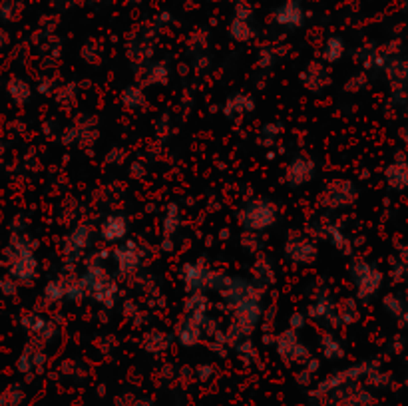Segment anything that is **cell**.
I'll return each instance as SVG.
<instances>
[{
  "label": "cell",
  "mask_w": 408,
  "mask_h": 406,
  "mask_svg": "<svg viewBox=\"0 0 408 406\" xmlns=\"http://www.w3.org/2000/svg\"><path fill=\"white\" fill-rule=\"evenodd\" d=\"M6 257H8L10 279L24 283V285L34 281L36 273H38V261L34 257L32 245H30L26 235H13L10 245L6 249Z\"/></svg>",
  "instance_id": "obj_1"
},
{
  "label": "cell",
  "mask_w": 408,
  "mask_h": 406,
  "mask_svg": "<svg viewBox=\"0 0 408 406\" xmlns=\"http://www.w3.org/2000/svg\"><path fill=\"white\" fill-rule=\"evenodd\" d=\"M82 281L86 285V293L94 297V301H98L106 307H112L118 297V287L112 281V277L102 269V265H90L88 271L82 275Z\"/></svg>",
  "instance_id": "obj_2"
},
{
  "label": "cell",
  "mask_w": 408,
  "mask_h": 406,
  "mask_svg": "<svg viewBox=\"0 0 408 406\" xmlns=\"http://www.w3.org/2000/svg\"><path fill=\"white\" fill-rule=\"evenodd\" d=\"M241 225L247 231H263L277 221V208L271 201H251L240 213Z\"/></svg>",
  "instance_id": "obj_3"
},
{
  "label": "cell",
  "mask_w": 408,
  "mask_h": 406,
  "mask_svg": "<svg viewBox=\"0 0 408 406\" xmlns=\"http://www.w3.org/2000/svg\"><path fill=\"white\" fill-rule=\"evenodd\" d=\"M44 295L48 301H80L84 299L86 295V285L82 277H74V275H62L58 279H52L46 289H44Z\"/></svg>",
  "instance_id": "obj_4"
},
{
  "label": "cell",
  "mask_w": 408,
  "mask_h": 406,
  "mask_svg": "<svg viewBox=\"0 0 408 406\" xmlns=\"http://www.w3.org/2000/svg\"><path fill=\"white\" fill-rule=\"evenodd\" d=\"M277 350H279V357L283 361H287L289 364H303L309 359V350L305 349V345L299 341L297 331H293V329H289V331L279 335Z\"/></svg>",
  "instance_id": "obj_5"
},
{
  "label": "cell",
  "mask_w": 408,
  "mask_h": 406,
  "mask_svg": "<svg viewBox=\"0 0 408 406\" xmlns=\"http://www.w3.org/2000/svg\"><path fill=\"white\" fill-rule=\"evenodd\" d=\"M215 271H210L207 267L196 265V263H189V265L183 267V283H185V289L189 293H201L203 289H210L212 287V279Z\"/></svg>",
  "instance_id": "obj_6"
},
{
  "label": "cell",
  "mask_w": 408,
  "mask_h": 406,
  "mask_svg": "<svg viewBox=\"0 0 408 406\" xmlns=\"http://www.w3.org/2000/svg\"><path fill=\"white\" fill-rule=\"evenodd\" d=\"M285 251H287L289 261L295 265H307L317 257V247L305 237H289Z\"/></svg>",
  "instance_id": "obj_7"
},
{
  "label": "cell",
  "mask_w": 408,
  "mask_h": 406,
  "mask_svg": "<svg viewBox=\"0 0 408 406\" xmlns=\"http://www.w3.org/2000/svg\"><path fill=\"white\" fill-rule=\"evenodd\" d=\"M203 319L205 317H194V315H185V319L180 325V329H178V341L185 345V347H194L197 345L199 341H201V336H203V331H205V327H203Z\"/></svg>",
  "instance_id": "obj_8"
},
{
  "label": "cell",
  "mask_w": 408,
  "mask_h": 406,
  "mask_svg": "<svg viewBox=\"0 0 408 406\" xmlns=\"http://www.w3.org/2000/svg\"><path fill=\"white\" fill-rule=\"evenodd\" d=\"M113 259H116V263L120 267V271L122 273H134L141 263V251L140 247L136 245V243H124L122 247H118L116 251H113Z\"/></svg>",
  "instance_id": "obj_9"
},
{
  "label": "cell",
  "mask_w": 408,
  "mask_h": 406,
  "mask_svg": "<svg viewBox=\"0 0 408 406\" xmlns=\"http://www.w3.org/2000/svg\"><path fill=\"white\" fill-rule=\"evenodd\" d=\"M349 192H351V185L345 182H333L327 185L323 194H321V203L324 208H345L349 205L351 197H349Z\"/></svg>",
  "instance_id": "obj_10"
},
{
  "label": "cell",
  "mask_w": 408,
  "mask_h": 406,
  "mask_svg": "<svg viewBox=\"0 0 408 406\" xmlns=\"http://www.w3.org/2000/svg\"><path fill=\"white\" fill-rule=\"evenodd\" d=\"M22 325H24V329L29 331L30 335L34 336L36 341H40V343H46V341H50L52 336L56 335V327L48 319H44L40 315H34V313L29 315V317H24Z\"/></svg>",
  "instance_id": "obj_11"
},
{
  "label": "cell",
  "mask_w": 408,
  "mask_h": 406,
  "mask_svg": "<svg viewBox=\"0 0 408 406\" xmlns=\"http://www.w3.org/2000/svg\"><path fill=\"white\" fill-rule=\"evenodd\" d=\"M88 243H90V229H88L86 225L76 227L70 235L66 237V245H64V249H66V257H68L70 261L80 259V257L84 255Z\"/></svg>",
  "instance_id": "obj_12"
},
{
  "label": "cell",
  "mask_w": 408,
  "mask_h": 406,
  "mask_svg": "<svg viewBox=\"0 0 408 406\" xmlns=\"http://www.w3.org/2000/svg\"><path fill=\"white\" fill-rule=\"evenodd\" d=\"M315 173V166L307 157H297L295 162L287 168V182L291 185H305L313 180Z\"/></svg>",
  "instance_id": "obj_13"
},
{
  "label": "cell",
  "mask_w": 408,
  "mask_h": 406,
  "mask_svg": "<svg viewBox=\"0 0 408 406\" xmlns=\"http://www.w3.org/2000/svg\"><path fill=\"white\" fill-rule=\"evenodd\" d=\"M127 233V221L124 215H110L104 219V224L100 227V235L106 241H120L126 237Z\"/></svg>",
  "instance_id": "obj_14"
},
{
  "label": "cell",
  "mask_w": 408,
  "mask_h": 406,
  "mask_svg": "<svg viewBox=\"0 0 408 406\" xmlns=\"http://www.w3.org/2000/svg\"><path fill=\"white\" fill-rule=\"evenodd\" d=\"M253 110V100L249 98V96H245V94H237V96H233V98L227 102L226 106V112L229 116H241V114L245 112H251Z\"/></svg>",
  "instance_id": "obj_15"
},
{
  "label": "cell",
  "mask_w": 408,
  "mask_h": 406,
  "mask_svg": "<svg viewBox=\"0 0 408 406\" xmlns=\"http://www.w3.org/2000/svg\"><path fill=\"white\" fill-rule=\"evenodd\" d=\"M178 227H180V211H178L175 205H171L168 210L166 219H164V237H173V233L178 231Z\"/></svg>",
  "instance_id": "obj_16"
},
{
  "label": "cell",
  "mask_w": 408,
  "mask_h": 406,
  "mask_svg": "<svg viewBox=\"0 0 408 406\" xmlns=\"http://www.w3.org/2000/svg\"><path fill=\"white\" fill-rule=\"evenodd\" d=\"M148 338H152V343L150 341H146V349L152 350V352H159V350H166L169 345V338L168 335H164V333H152V335L148 336Z\"/></svg>",
  "instance_id": "obj_17"
},
{
  "label": "cell",
  "mask_w": 408,
  "mask_h": 406,
  "mask_svg": "<svg viewBox=\"0 0 408 406\" xmlns=\"http://www.w3.org/2000/svg\"><path fill=\"white\" fill-rule=\"evenodd\" d=\"M10 96L16 100V102H24V100L30 96V88L22 80H13L10 82Z\"/></svg>",
  "instance_id": "obj_18"
},
{
  "label": "cell",
  "mask_w": 408,
  "mask_h": 406,
  "mask_svg": "<svg viewBox=\"0 0 408 406\" xmlns=\"http://www.w3.org/2000/svg\"><path fill=\"white\" fill-rule=\"evenodd\" d=\"M323 350L329 359H337V357H340V352H343V350H340V347H338L337 343H335V338H333V336H324Z\"/></svg>",
  "instance_id": "obj_19"
},
{
  "label": "cell",
  "mask_w": 408,
  "mask_h": 406,
  "mask_svg": "<svg viewBox=\"0 0 408 406\" xmlns=\"http://www.w3.org/2000/svg\"><path fill=\"white\" fill-rule=\"evenodd\" d=\"M136 406H154V405H152V403H148V400H140Z\"/></svg>",
  "instance_id": "obj_20"
}]
</instances>
